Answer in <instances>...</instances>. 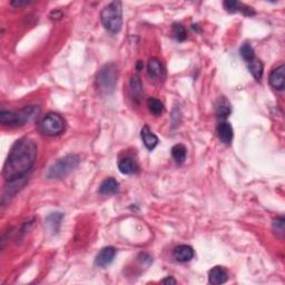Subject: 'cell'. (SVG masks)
Returning <instances> with one entry per match:
<instances>
[{
  "instance_id": "cell-1",
  "label": "cell",
  "mask_w": 285,
  "mask_h": 285,
  "mask_svg": "<svg viewBox=\"0 0 285 285\" xmlns=\"http://www.w3.org/2000/svg\"><path fill=\"white\" fill-rule=\"evenodd\" d=\"M36 158L37 144L32 140L24 137L15 142L3 165V178L8 183L27 178L28 172L35 165Z\"/></svg>"
},
{
  "instance_id": "cell-2",
  "label": "cell",
  "mask_w": 285,
  "mask_h": 285,
  "mask_svg": "<svg viewBox=\"0 0 285 285\" xmlns=\"http://www.w3.org/2000/svg\"><path fill=\"white\" fill-rule=\"evenodd\" d=\"M40 115V108L35 105H29L18 111H0V123L3 126L20 127L25 124L33 122Z\"/></svg>"
},
{
  "instance_id": "cell-3",
  "label": "cell",
  "mask_w": 285,
  "mask_h": 285,
  "mask_svg": "<svg viewBox=\"0 0 285 285\" xmlns=\"http://www.w3.org/2000/svg\"><path fill=\"white\" fill-rule=\"evenodd\" d=\"M100 20L106 31L117 33L123 27V6L121 1L108 3L100 13Z\"/></svg>"
},
{
  "instance_id": "cell-4",
  "label": "cell",
  "mask_w": 285,
  "mask_h": 285,
  "mask_svg": "<svg viewBox=\"0 0 285 285\" xmlns=\"http://www.w3.org/2000/svg\"><path fill=\"white\" fill-rule=\"evenodd\" d=\"M118 71L117 67L114 63H107L105 65L96 76V84L99 92L104 95H111L115 91L116 85H117Z\"/></svg>"
},
{
  "instance_id": "cell-5",
  "label": "cell",
  "mask_w": 285,
  "mask_h": 285,
  "mask_svg": "<svg viewBox=\"0 0 285 285\" xmlns=\"http://www.w3.org/2000/svg\"><path fill=\"white\" fill-rule=\"evenodd\" d=\"M79 157L77 155H67L63 158L58 159L57 162L54 163L48 170L47 177L50 179H62L68 176L78 165H79Z\"/></svg>"
},
{
  "instance_id": "cell-6",
  "label": "cell",
  "mask_w": 285,
  "mask_h": 285,
  "mask_svg": "<svg viewBox=\"0 0 285 285\" xmlns=\"http://www.w3.org/2000/svg\"><path fill=\"white\" fill-rule=\"evenodd\" d=\"M65 128V119L57 112H49L39 123L40 132L47 136H57V135L63 133Z\"/></svg>"
},
{
  "instance_id": "cell-7",
  "label": "cell",
  "mask_w": 285,
  "mask_h": 285,
  "mask_svg": "<svg viewBox=\"0 0 285 285\" xmlns=\"http://www.w3.org/2000/svg\"><path fill=\"white\" fill-rule=\"evenodd\" d=\"M147 70L148 76L154 81H163L165 78V68L163 63H160L159 59L155 57L149 58L147 63Z\"/></svg>"
},
{
  "instance_id": "cell-8",
  "label": "cell",
  "mask_w": 285,
  "mask_h": 285,
  "mask_svg": "<svg viewBox=\"0 0 285 285\" xmlns=\"http://www.w3.org/2000/svg\"><path fill=\"white\" fill-rule=\"evenodd\" d=\"M269 82L276 91H283L285 87V66L281 65L269 74Z\"/></svg>"
},
{
  "instance_id": "cell-9",
  "label": "cell",
  "mask_w": 285,
  "mask_h": 285,
  "mask_svg": "<svg viewBox=\"0 0 285 285\" xmlns=\"http://www.w3.org/2000/svg\"><path fill=\"white\" fill-rule=\"evenodd\" d=\"M116 255V249L112 246L104 247L99 251V253L97 254L95 258V264L99 268H106V266L111 265L114 261Z\"/></svg>"
},
{
  "instance_id": "cell-10",
  "label": "cell",
  "mask_w": 285,
  "mask_h": 285,
  "mask_svg": "<svg viewBox=\"0 0 285 285\" xmlns=\"http://www.w3.org/2000/svg\"><path fill=\"white\" fill-rule=\"evenodd\" d=\"M129 93L134 103L140 104L142 102V97H144V87H142L141 77L138 75H134L130 78Z\"/></svg>"
},
{
  "instance_id": "cell-11",
  "label": "cell",
  "mask_w": 285,
  "mask_h": 285,
  "mask_svg": "<svg viewBox=\"0 0 285 285\" xmlns=\"http://www.w3.org/2000/svg\"><path fill=\"white\" fill-rule=\"evenodd\" d=\"M224 8L226 9L228 13H242L245 16H254L255 11L253 8H251L249 6H245L244 3H241L235 0H227V1L223 2Z\"/></svg>"
},
{
  "instance_id": "cell-12",
  "label": "cell",
  "mask_w": 285,
  "mask_h": 285,
  "mask_svg": "<svg viewBox=\"0 0 285 285\" xmlns=\"http://www.w3.org/2000/svg\"><path fill=\"white\" fill-rule=\"evenodd\" d=\"M173 257L176 262H190L194 257V250L190 245H178L173 251Z\"/></svg>"
},
{
  "instance_id": "cell-13",
  "label": "cell",
  "mask_w": 285,
  "mask_h": 285,
  "mask_svg": "<svg viewBox=\"0 0 285 285\" xmlns=\"http://www.w3.org/2000/svg\"><path fill=\"white\" fill-rule=\"evenodd\" d=\"M217 135H219L220 141L224 142V144L230 145L232 142H233L234 138V132L233 127L230 123L227 122H221L217 126Z\"/></svg>"
},
{
  "instance_id": "cell-14",
  "label": "cell",
  "mask_w": 285,
  "mask_h": 285,
  "mask_svg": "<svg viewBox=\"0 0 285 285\" xmlns=\"http://www.w3.org/2000/svg\"><path fill=\"white\" fill-rule=\"evenodd\" d=\"M141 137L142 142H144L145 147L147 148L148 151H153L157 146V144H158V137L149 129V127L147 125H145L142 128Z\"/></svg>"
},
{
  "instance_id": "cell-15",
  "label": "cell",
  "mask_w": 285,
  "mask_h": 285,
  "mask_svg": "<svg viewBox=\"0 0 285 285\" xmlns=\"http://www.w3.org/2000/svg\"><path fill=\"white\" fill-rule=\"evenodd\" d=\"M118 168H119V172H121L122 174H125V175H132L137 173L138 171V165L136 163V160H135L133 157H124V158L119 159L118 162Z\"/></svg>"
},
{
  "instance_id": "cell-16",
  "label": "cell",
  "mask_w": 285,
  "mask_h": 285,
  "mask_svg": "<svg viewBox=\"0 0 285 285\" xmlns=\"http://www.w3.org/2000/svg\"><path fill=\"white\" fill-rule=\"evenodd\" d=\"M228 280V274L223 268L221 266H215L208 273V281L211 284L220 285L226 282Z\"/></svg>"
},
{
  "instance_id": "cell-17",
  "label": "cell",
  "mask_w": 285,
  "mask_h": 285,
  "mask_svg": "<svg viewBox=\"0 0 285 285\" xmlns=\"http://www.w3.org/2000/svg\"><path fill=\"white\" fill-rule=\"evenodd\" d=\"M215 111H216L217 118L223 119V121L231 115L232 107L230 103H228V100L225 98V97H221V98L217 100Z\"/></svg>"
},
{
  "instance_id": "cell-18",
  "label": "cell",
  "mask_w": 285,
  "mask_h": 285,
  "mask_svg": "<svg viewBox=\"0 0 285 285\" xmlns=\"http://www.w3.org/2000/svg\"><path fill=\"white\" fill-rule=\"evenodd\" d=\"M119 190V183L115 178H106L99 187V193L102 195H111L117 193Z\"/></svg>"
},
{
  "instance_id": "cell-19",
  "label": "cell",
  "mask_w": 285,
  "mask_h": 285,
  "mask_svg": "<svg viewBox=\"0 0 285 285\" xmlns=\"http://www.w3.org/2000/svg\"><path fill=\"white\" fill-rule=\"evenodd\" d=\"M247 67H249L250 73L253 75V77L256 80H261L262 76H263V70H264V66L263 63H262L260 59L254 58L253 61H251L247 63Z\"/></svg>"
},
{
  "instance_id": "cell-20",
  "label": "cell",
  "mask_w": 285,
  "mask_h": 285,
  "mask_svg": "<svg viewBox=\"0 0 285 285\" xmlns=\"http://www.w3.org/2000/svg\"><path fill=\"white\" fill-rule=\"evenodd\" d=\"M63 219V213H61V212L51 213L50 215L47 217L46 224L52 233H54V232H58L59 227H61V223Z\"/></svg>"
},
{
  "instance_id": "cell-21",
  "label": "cell",
  "mask_w": 285,
  "mask_h": 285,
  "mask_svg": "<svg viewBox=\"0 0 285 285\" xmlns=\"http://www.w3.org/2000/svg\"><path fill=\"white\" fill-rule=\"evenodd\" d=\"M172 156H173L174 160L177 164H183L185 162L186 159V155H187V149L184 145L182 144H177L172 147Z\"/></svg>"
},
{
  "instance_id": "cell-22",
  "label": "cell",
  "mask_w": 285,
  "mask_h": 285,
  "mask_svg": "<svg viewBox=\"0 0 285 285\" xmlns=\"http://www.w3.org/2000/svg\"><path fill=\"white\" fill-rule=\"evenodd\" d=\"M147 105H148L149 111H151L153 115L159 116V115L163 114V111H164V105H163L162 102H160L159 99L154 98V97H152V98L148 99Z\"/></svg>"
},
{
  "instance_id": "cell-23",
  "label": "cell",
  "mask_w": 285,
  "mask_h": 285,
  "mask_svg": "<svg viewBox=\"0 0 285 285\" xmlns=\"http://www.w3.org/2000/svg\"><path fill=\"white\" fill-rule=\"evenodd\" d=\"M239 54H241L242 58L244 59L245 62H251L253 61V59L255 58V52H254V49L253 47L251 46L250 44H244L243 46L241 47V49H239Z\"/></svg>"
},
{
  "instance_id": "cell-24",
  "label": "cell",
  "mask_w": 285,
  "mask_h": 285,
  "mask_svg": "<svg viewBox=\"0 0 285 285\" xmlns=\"http://www.w3.org/2000/svg\"><path fill=\"white\" fill-rule=\"evenodd\" d=\"M172 31H173V35L176 38V40L178 41H184L187 38V33L185 31V27H184L183 25L181 24H176L173 25V28H172Z\"/></svg>"
},
{
  "instance_id": "cell-25",
  "label": "cell",
  "mask_w": 285,
  "mask_h": 285,
  "mask_svg": "<svg viewBox=\"0 0 285 285\" xmlns=\"http://www.w3.org/2000/svg\"><path fill=\"white\" fill-rule=\"evenodd\" d=\"M284 224L285 221L283 216L277 217V219L273 221V230H274L275 233L279 234L280 236L284 235Z\"/></svg>"
},
{
  "instance_id": "cell-26",
  "label": "cell",
  "mask_w": 285,
  "mask_h": 285,
  "mask_svg": "<svg viewBox=\"0 0 285 285\" xmlns=\"http://www.w3.org/2000/svg\"><path fill=\"white\" fill-rule=\"evenodd\" d=\"M32 1H27V0H14L11 1V5L15 7H21V6H27L31 5Z\"/></svg>"
},
{
  "instance_id": "cell-27",
  "label": "cell",
  "mask_w": 285,
  "mask_h": 285,
  "mask_svg": "<svg viewBox=\"0 0 285 285\" xmlns=\"http://www.w3.org/2000/svg\"><path fill=\"white\" fill-rule=\"evenodd\" d=\"M162 282L164 284H176V281L173 279V277H166V279H164Z\"/></svg>"
},
{
  "instance_id": "cell-28",
  "label": "cell",
  "mask_w": 285,
  "mask_h": 285,
  "mask_svg": "<svg viewBox=\"0 0 285 285\" xmlns=\"http://www.w3.org/2000/svg\"><path fill=\"white\" fill-rule=\"evenodd\" d=\"M142 67H144V65H142V62H138L137 63V70H142Z\"/></svg>"
}]
</instances>
